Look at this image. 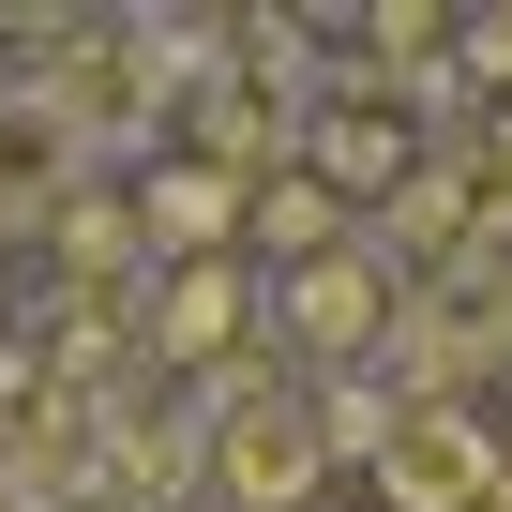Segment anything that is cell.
Segmentation results:
<instances>
[{"label": "cell", "mask_w": 512, "mask_h": 512, "mask_svg": "<svg viewBox=\"0 0 512 512\" xmlns=\"http://www.w3.org/2000/svg\"><path fill=\"white\" fill-rule=\"evenodd\" d=\"M482 512H512V482H497V497H482Z\"/></svg>", "instance_id": "7c38bea8"}, {"label": "cell", "mask_w": 512, "mask_h": 512, "mask_svg": "<svg viewBox=\"0 0 512 512\" xmlns=\"http://www.w3.org/2000/svg\"><path fill=\"white\" fill-rule=\"evenodd\" d=\"M46 46H31V106H46V136L61 151H136L151 121H166V46H151V16H31Z\"/></svg>", "instance_id": "6da1fadb"}, {"label": "cell", "mask_w": 512, "mask_h": 512, "mask_svg": "<svg viewBox=\"0 0 512 512\" xmlns=\"http://www.w3.org/2000/svg\"><path fill=\"white\" fill-rule=\"evenodd\" d=\"M61 181H76V151H61V136H46V106L16 91V106H0V211H16V226H31V211H46Z\"/></svg>", "instance_id": "52a82bcc"}, {"label": "cell", "mask_w": 512, "mask_h": 512, "mask_svg": "<svg viewBox=\"0 0 512 512\" xmlns=\"http://www.w3.org/2000/svg\"><path fill=\"white\" fill-rule=\"evenodd\" d=\"M256 241H287V256H332V241H347V196H317L302 166H272V181H256Z\"/></svg>", "instance_id": "9c48e42d"}, {"label": "cell", "mask_w": 512, "mask_h": 512, "mask_svg": "<svg viewBox=\"0 0 512 512\" xmlns=\"http://www.w3.org/2000/svg\"><path fill=\"white\" fill-rule=\"evenodd\" d=\"M407 136H422L407 91H392V76H347V91H317V121H302V151H317L302 181H317V196H407V181L437 166V151H407Z\"/></svg>", "instance_id": "277c9868"}, {"label": "cell", "mask_w": 512, "mask_h": 512, "mask_svg": "<svg viewBox=\"0 0 512 512\" xmlns=\"http://www.w3.org/2000/svg\"><path fill=\"white\" fill-rule=\"evenodd\" d=\"M196 407H211L226 512H302V482L332 467V437H317V392H302V377H272V362H226Z\"/></svg>", "instance_id": "7a4b0ae2"}, {"label": "cell", "mask_w": 512, "mask_h": 512, "mask_svg": "<svg viewBox=\"0 0 512 512\" xmlns=\"http://www.w3.org/2000/svg\"><path fill=\"white\" fill-rule=\"evenodd\" d=\"M452 61H467V76H497V91H512V0H497V16H452Z\"/></svg>", "instance_id": "30bf717a"}, {"label": "cell", "mask_w": 512, "mask_h": 512, "mask_svg": "<svg viewBox=\"0 0 512 512\" xmlns=\"http://www.w3.org/2000/svg\"><path fill=\"white\" fill-rule=\"evenodd\" d=\"M16 241H31V226H16V211H0V256H16Z\"/></svg>", "instance_id": "8fae6325"}, {"label": "cell", "mask_w": 512, "mask_h": 512, "mask_svg": "<svg viewBox=\"0 0 512 512\" xmlns=\"http://www.w3.org/2000/svg\"><path fill=\"white\" fill-rule=\"evenodd\" d=\"M362 467H377L392 512H482V497H497V437H482L467 407H407V392H392V422H377Z\"/></svg>", "instance_id": "5b68a950"}, {"label": "cell", "mask_w": 512, "mask_h": 512, "mask_svg": "<svg viewBox=\"0 0 512 512\" xmlns=\"http://www.w3.org/2000/svg\"><path fill=\"white\" fill-rule=\"evenodd\" d=\"M392 302H407V287H392V256H377V241H332V256H302V272L272 287V317H287L317 362H362V347H392Z\"/></svg>", "instance_id": "8992f818"}, {"label": "cell", "mask_w": 512, "mask_h": 512, "mask_svg": "<svg viewBox=\"0 0 512 512\" xmlns=\"http://www.w3.org/2000/svg\"><path fill=\"white\" fill-rule=\"evenodd\" d=\"M512 362V256H452L392 302V377L407 407H467V377Z\"/></svg>", "instance_id": "3957f363"}, {"label": "cell", "mask_w": 512, "mask_h": 512, "mask_svg": "<svg viewBox=\"0 0 512 512\" xmlns=\"http://www.w3.org/2000/svg\"><path fill=\"white\" fill-rule=\"evenodd\" d=\"M226 211H241L226 181H196V166H166V181L136 196V241H181V256H211V241H226Z\"/></svg>", "instance_id": "ba28073f"}, {"label": "cell", "mask_w": 512, "mask_h": 512, "mask_svg": "<svg viewBox=\"0 0 512 512\" xmlns=\"http://www.w3.org/2000/svg\"><path fill=\"white\" fill-rule=\"evenodd\" d=\"M497 482H512V452H497Z\"/></svg>", "instance_id": "4fadbf2b"}]
</instances>
